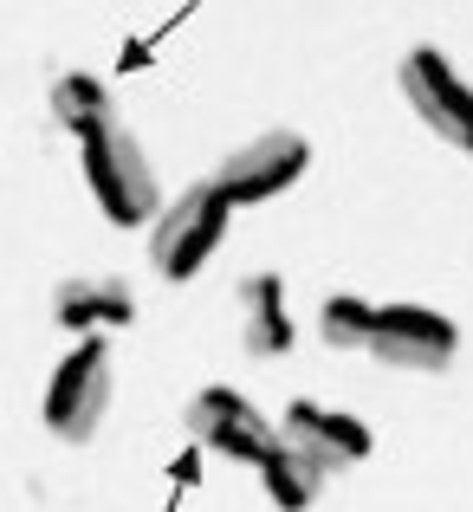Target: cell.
I'll use <instances>...</instances> for the list:
<instances>
[{
	"instance_id": "cell-1",
	"label": "cell",
	"mask_w": 473,
	"mask_h": 512,
	"mask_svg": "<svg viewBox=\"0 0 473 512\" xmlns=\"http://www.w3.org/2000/svg\"><path fill=\"white\" fill-rule=\"evenodd\" d=\"M78 143H85V175H91L98 208L111 214L117 227L150 221V214H156V169H150V156L137 150V137L111 117V124L85 130Z\"/></svg>"
},
{
	"instance_id": "cell-2",
	"label": "cell",
	"mask_w": 473,
	"mask_h": 512,
	"mask_svg": "<svg viewBox=\"0 0 473 512\" xmlns=\"http://www.w3.org/2000/svg\"><path fill=\"white\" fill-rule=\"evenodd\" d=\"M104 409H111V350L104 338H85L46 383V428L65 441H91Z\"/></svg>"
},
{
	"instance_id": "cell-3",
	"label": "cell",
	"mask_w": 473,
	"mask_h": 512,
	"mask_svg": "<svg viewBox=\"0 0 473 512\" xmlns=\"http://www.w3.org/2000/svg\"><path fill=\"white\" fill-rule=\"evenodd\" d=\"M221 227H227L221 188H214V182L188 188V195L156 221V247H150L156 273H162V279H195L201 266H208V253L221 247Z\"/></svg>"
},
{
	"instance_id": "cell-4",
	"label": "cell",
	"mask_w": 473,
	"mask_h": 512,
	"mask_svg": "<svg viewBox=\"0 0 473 512\" xmlns=\"http://www.w3.org/2000/svg\"><path fill=\"white\" fill-rule=\"evenodd\" d=\"M312 163V143L299 137V130H266V137L240 143L234 156L221 163L214 175V188H221L227 208H247V201H273L279 188H292Z\"/></svg>"
},
{
	"instance_id": "cell-5",
	"label": "cell",
	"mask_w": 473,
	"mask_h": 512,
	"mask_svg": "<svg viewBox=\"0 0 473 512\" xmlns=\"http://www.w3.org/2000/svg\"><path fill=\"white\" fill-rule=\"evenodd\" d=\"M402 98L415 104V117H422L428 130H441L454 150L473 156V85L441 59V52L415 46L409 59H402Z\"/></svg>"
},
{
	"instance_id": "cell-6",
	"label": "cell",
	"mask_w": 473,
	"mask_h": 512,
	"mask_svg": "<svg viewBox=\"0 0 473 512\" xmlns=\"http://www.w3.org/2000/svg\"><path fill=\"white\" fill-rule=\"evenodd\" d=\"M370 357L389 363V370H448L454 325L428 305H383L370 325Z\"/></svg>"
},
{
	"instance_id": "cell-7",
	"label": "cell",
	"mask_w": 473,
	"mask_h": 512,
	"mask_svg": "<svg viewBox=\"0 0 473 512\" xmlns=\"http://www.w3.org/2000/svg\"><path fill=\"white\" fill-rule=\"evenodd\" d=\"M188 435L221 448L227 461H247V467H260L266 454L279 448V435L260 422V409H247L240 389H201V396L188 402Z\"/></svg>"
},
{
	"instance_id": "cell-8",
	"label": "cell",
	"mask_w": 473,
	"mask_h": 512,
	"mask_svg": "<svg viewBox=\"0 0 473 512\" xmlns=\"http://www.w3.org/2000/svg\"><path fill=\"white\" fill-rule=\"evenodd\" d=\"M279 441H286L292 454H305L318 474H344V467H357L363 454H370V428H363L357 415L318 409V402H292Z\"/></svg>"
},
{
	"instance_id": "cell-9",
	"label": "cell",
	"mask_w": 473,
	"mask_h": 512,
	"mask_svg": "<svg viewBox=\"0 0 473 512\" xmlns=\"http://www.w3.org/2000/svg\"><path fill=\"white\" fill-rule=\"evenodd\" d=\"M52 318H59L65 331L98 338V331L130 325V318H137V299H130L124 279H65L59 299H52Z\"/></svg>"
},
{
	"instance_id": "cell-10",
	"label": "cell",
	"mask_w": 473,
	"mask_h": 512,
	"mask_svg": "<svg viewBox=\"0 0 473 512\" xmlns=\"http://www.w3.org/2000/svg\"><path fill=\"white\" fill-rule=\"evenodd\" d=\"M240 305H247V350H260V357H279V350H292V318L286 305H279V279L260 273L240 286Z\"/></svg>"
},
{
	"instance_id": "cell-11",
	"label": "cell",
	"mask_w": 473,
	"mask_h": 512,
	"mask_svg": "<svg viewBox=\"0 0 473 512\" xmlns=\"http://www.w3.org/2000/svg\"><path fill=\"white\" fill-rule=\"evenodd\" d=\"M260 480H266V493H273V506L279 512H312V500H318V487H324V474L305 454H292L286 441H279L273 454L260 461Z\"/></svg>"
},
{
	"instance_id": "cell-12",
	"label": "cell",
	"mask_w": 473,
	"mask_h": 512,
	"mask_svg": "<svg viewBox=\"0 0 473 512\" xmlns=\"http://www.w3.org/2000/svg\"><path fill=\"white\" fill-rule=\"evenodd\" d=\"M46 104H52V124H65L72 137L111 124V98H104V85H98V78H85V72L52 78V98H46Z\"/></svg>"
},
{
	"instance_id": "cell-13",
	"label": "cell",
	"mask_w": 473,
	"mask_h": 512,
	"mask_svg": "<svg viewBox=\"0 0 473 512\" xmlns=\"http://www.w3.org/2000/svg\"><path fill=\"white\" fill-rule=\"evenodd\" d=\"M370 325H376V305H363V299H350V292H337L331 305H324V344H337V350H363L370 344Z\"/></svg>"
}]
</instances>
